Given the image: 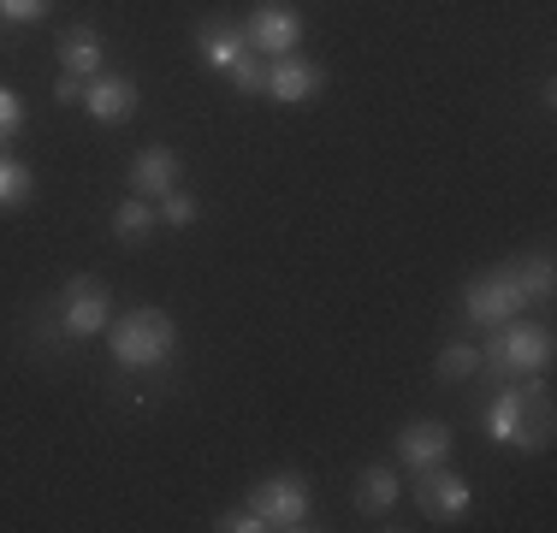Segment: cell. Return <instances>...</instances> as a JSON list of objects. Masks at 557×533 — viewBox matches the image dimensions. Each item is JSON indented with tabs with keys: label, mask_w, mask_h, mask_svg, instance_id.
<instances>
[{
	"label": "cell",
	"mask_w": 557,
	"mask_h": 533,
	"mask_svg": "<svg viewBox=\"0 0 557 533\" xmlns=\"http://www.w3.org/2000/svg\"><path fill=\"white\" fill-rule=\"evenodd\" d=\"M108 350L119 368L131 373H154L172 362V350H178V326H172L166 309H131L108 320Z\"/></svg>",
	"instance_id": "cell-1"
},
{
	"label": "cell",
	"mask_w": 557,
	"mask_h": 533,
	"mask_svg": "<svg viewBox=\"0 0 557 533\" xmlns=\"http://www.w3.org/2000/svg\"><path fill=\"white\" fill-rule=\"evenodd\" d=\"M481 368L493 373V380H534V373L552 368V326H540V320H504L493 326V344L481 350Z\"/></svg>",
	"instance_id": "cell-2"
},
{
	"label": "cell",
	"mask_w": 557,
	"mask_h": 533,
	"mask_svg": "<svg viewBox=\"0 0 557 533\" xmlns=\"http://www.w3.org/2000/svg\"><path fill=\"white\" fill-rule=\"evenodd\" d=\"M522 302H528L522 273H516V261H504V266H486V273L469 285V297H462V314H469L474 326L493 332V326H504V320L522 314Z\"/></svg>",
	"instance_id": "cell-3"
},
{
	"label": "cell",
	"mask_w": 557,
	"mask_h": 533,
	"mask_svg": "<svg viewBox=\"0 0 557 533\" xmlns=\"http://www.w3.org/2000/svg\"><path fill=\"white\" fill-rule=\"evenodd\" d=\"M249 510L261 516V528L297 533V528H309V486H302L297 474H268L249 492Z\"/></svg>",
	"instance_id": "cell-4"
},
{
	"label": "cell",
	"mask_w": 557,
	"mask_h": 533,
	"mask_svg": "<svg viewBox=\"0 0 557 533\" xmlns=\"http://www.w3.org/2000/svg\"><path fill=\"white\" fill-rule=\"evenodd\" d=\"M108 320H113V302H108V285H101L96 273L65 278V290H60V326L72 332V338H96V332H108Z\"/></svg>",
	"instance_id": "cell-5"
},
{
	"label": "cell",
	"mask_w": 557,
	"mask_h": 533,
	"mask_svg": "<svg viewBox=\"0 0 557 533\" xmlns=\"http://www.w3.org/2000/svg\"><path fill=\"white\" fill-rule=\"evenodd\" d=\"M416 504L428 522H457V516H469L474 486L462 474H450L445 462H433V469H416Z\"/></svg>",
	"instance_id": "cell-6"
},
{
	"label": "cell",
	"mask_w": 557,
	"mask_h": 533,
	"mask_svg": "<svg viewBox=\"0 0 557 533\" xmlns=\"http://www.w3.org/2000/svg\"><path fill=\"white\" fill-rule=\"evenodd\" d=\"M244 42H249V53H261V60L297 53V42H302V18H297L290 7H278V0H261V7L249 12V24H244Z\"/></svg>",
	"instance_id": "cell-7"
},
{
	"label": "cell",
	"mask_w": 557,
	"mask_h": 533,
	"mask_svg": "<svg viewBox=\"0 0 557 533\" xmlns=\"http://www.w3.org/2000/svg\"><path fill=\"white\" fill-rule=\"evenodd\" d=\"M326 89V65L321 60H302V53H278L268 60V96L285 107H302Z\"/></svg>",
	"instance_id": "cell-8"
},
{
	"label": "cell",
	"mask_w": 557,
	"mask_h": 533,
	"mask_svg": "<svg viewBox=\"0 0 557 533\" xmlns=\"http://www.w3.org/2000/svg\"><path fill=\"white\" fill-rule=\"evenodd\" d=\"M137 101H143V89H137V77H125V72H96L84 84V107H89L96 125H125V119L137 113Z\"/></svg>",
	"instance_id": "cell-9"
},
{
	"label": "cell",
	"mask_w": 557,
	"mask_h": 533,
	"mask_svg": "<svg viewBox=\"0 0 557 533\" xmlns=\"http://www.w3.org/2000/svg\"><path fill=\"white\" fill-rule=\"evenodd\" d=\"M450 457V426L445 421H409L404 433H397V462H404L409 474L416 469H433V462Z\"/></svg>",
	"instance_id": "cell-10"
},
{
	"label": "cell",
	"mask_w": 557,
	"mask_h": 533,
	"mask_svg": "<svg viewBox=\"0 0 557 533\" xmlns=\"http://www.w3.org/2000/svg\"><path fill=\"white\" fill-rule=\"evenodd\" d=\"M178 178H184V160L172 149H143L137 160H131V190L149 196V202L172 196V190H178Z\"/></svg>",
	"instance_id": "cell-11"
},
{
	"label": "cell",
	"mask_w": 557,
	"mask_h": 533,
	"mask_svg": "<svg viewBox=\"0 0 557 533\" xmlns=\"http://www.w3.org/2000/svg\"><path fill=\"white\" fill-rule=\"evenodd\" d=\"M196 53H202L214 72H232V65L249 53V42H244V30H237V24L208 18V24H196Z\"/></svg>",
	"instance_id": "cell-12"
},
{
	"label": "cell",
	"mask_w": 557,
	"mask_h": 533,
	"mask_svg": "<svg viewBox=\"0 0 557 533\" xmlns=\"http://www.w3.org/2000/svg\"><path fill=\"white\" fill-rule=\"evenodd\" d=\"M528 392V404H522V433H516V450H546L552 445V392H546V380H528L522 385Z\"/></svg>",
	"instance_id": "cell-13"
},
{
	"label": "cell",
	"mask_w": 557,
	"mask_h": 533,
	"mask_svg": "<svg viewBox=\"0 0 557 533\" xmlns=\"http://www.w3.org/2000/svg\"><path fill=\"white\" fill-rule=\"evenodd\" d=\"M60 65L72 77H96L101 72V60H108V42H101V30H89V24H72V30L60 36Z\"/></svg>",
	"instance_id": "cell-14"
},
{
	"label": "cell",
	"mask_w": 557,
	"mask_h": 533,
	"mask_svg": "<svg viewBox=\"0 0 557 533\" xmlns=\"http://www.w3.org/2000/svg\"><path fill=\"white\" fill-rule=\"evenodd\" d=\"M522 404H528V392L516 380L486 404V438H493V445H516V433H522Z\"/></svg>",
	"instance_id": "cell-15"
},
{
	"label": "cell",
	"mask_w": 557,
	"mask_h": 533,
	"mask_svg": "<svg viewBox=\"0 0 557 533\" xmlns=\"http://www.w3.org/2000/svg\"><path fill=\"white\" fill-rule=\"evenodd\" d=\"M392 504H397V474L392 469H362L356 474V510L362 516H392Z\"/></svg>",
	"instance_id": "cell-16"
},
{
	"label": "cell",
	"mask_w": 557,
	"mask_h": 533,
	"mask_svg": "<svg viewBox=\"0 0 557 533\" xmlns=\"http://www.w3.org/2000/svg\"><path fill=\"white\" fill-rule=\"evenodd\" d=\"M36 196V172L24 166V160H12V154H0V208H24Z\"/></svg>",
	"instance_id": "cell-17"
},
{
	"label": "cell",
	"mask_w": 557,
	"mask_h": 533,
	"mask_svg": "<svg viewBox=\"0 0 557 533\" xmlns=\"http://www.w3.org/2000/svg\"><path fill=\"white\" fill-rule=\"evenodd\" d=\"M516 273H522V290H528V302H552V290H557L552 249H534L528 261H516Z\"/></svg>",
	"instance_id": "cell-18"
},
{
	"label": "cell",
	"mask_w": 557,
	"mask_h": 533,
	"mask_svg": "<svg viewBox=\"0 0 557 533\" xmlns=\"http://www.w3.org/2000/svg\"><path fill=\"white\" fill-rule=\"evenodd\" d=\"M113 232L125 237V244H143V237L154 232V208H149V196H131V202H119Z\"/></svg>",
	"instance_id": "cell-19"
},
{
	"label": "cell",
	"mask_w": 557,
	"mask_h": 533,
	"mask_svg": "<svg viewBox=\"0 0 557 533\" xmlns=\"http://www.w3.org/2000/svg\"><path fill=\"white\" fill-rule=\"evenodd\" d=\"M225 77H232L244 96H268V60H261V53H244V60H237Z\"/></svg>",
	"instance_id": "cell-20"
},
{
	"label": "cell",
	"mask_w": 557,
	"mask_h": 533,
	"mask_svg": "<svg viewBox=\"0 0 557 533\" xmlns=\"http://www.w3.org/2000/svg\"><path fill=\"white\" fill-rule=\"evenodd\" d=\"M474 368H481V350H474V344H450V350H440V380H469Z\"/></svg>",
	"instance_id": "cell-21"
},
{
	"label": "cell",
	"mask_w": 557,
	"mask_h": 533,
	"mask_svg": "<svg viewBox=\"0 0 557 533\" xmlns=\"http://www.w3.org/2000/svg\"><path fill=\"white\" fill-rule=\"evenodd\" d=\"M54 0H0V24H42Z\"/></svg>",
	"instance_id": "cell-22"
},
{
	"label": "cell",
	"mask_w": 557,
	"mask_h": 533,
	"mask_svg": "<svg viewBox=\"0 0 557 533\" xmlns=\"http://www.w3.org/2000/svg\"><path fill=\"white\" fill-rule=\"evenodd\" d=\"M196 213H202V202H196V196H184V190H172V196H161V220L166 225H196Z\"/></svg>",
	"instance_id": "cell-23"
},
{
	"label": "cell",
	"mask_w": 557,
	"mask_h": 533,
	"mask_svg": "<svg viewBox=\"0 0 557 533\" xmlns=\"http://www.w3.org/2000/svg\"><path fill=\"white\" fill-rule=\"evenodd\" d=\"M18 131H24V101L12 96L7 84H0V142H12Z\"/></svg>",
	"instance_id": "cell-24"
},
{
	"label": "cell",
	"mask_w": 557,
	"mask_h": 533,
	"mask_svg": "<svg viewBox=\"0 0 557 533\" xmlns=\"http://www.w3.org/2000/svg\"><path fill=\"white\" fill-rule=\"evenodd\" d=\"M214 528H220V533H268V528H261V516L249 510V504H237V510H225Z\"/></svg>",
	"instance_id": "cell-25"
},
{
	"label": "cell",
	"mask_w": 557,
	"mask_h": 533,
	"mask_svg": "<svg viewBox=\"0 0 557 533\" xmlns=\"http://www.w3.org/2000/svg\"><path fill=\"white\" fill-rule=\"evenodd\" d=\"M84 84H89V77H72V72H65L60 84H54V101H60V107H84Z\"/></svg>",
	"instance_id": "cell-26"
}]
</instances>
